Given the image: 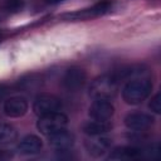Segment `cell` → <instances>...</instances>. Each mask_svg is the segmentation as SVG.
I'll use <instances>...</instances> for the list:
<instances>
[{
	"label": "cell",
	"mask_w": 161,
	"mask_h": 161,
	"mask_svg": "<svg viewBox=\"0 0 161 161\" xmlns=\"http://www.w3.org/2000/svg\"><path fill=\"white\" fill-rule=\"evenodd\" d=\"M148 108L155 113H160L161 112V94L160 93H156L151 98V101L148 103Z\"/></svg>",
	"instance_id": "cell-17"
},
{
	"label": "cell",
	"mask_w": 161,
	"mask_h": 161,
	"mask_svg": "<svg viewBox=\"0 0 161 161\" xmlns=\"http://www.w3.org/2000/svg\"><path fill=\"white\" fill-rule=\"evenodd\" d=\"M118 79L112 74H103L94 78L89 86L88 93L93 99H113L118 93Z\"/></svg>",
	"instance_id": "cell-1"
},
{
	"label": "cell",
	"mask_w": 161,
	"mask_h": 161,
	"mask_svg": "<svg viewBox=\"0 0 161 161\" xmlns=\"http://www.w3.org/2000/svg\"><path fill=\"white\" fill-rule=\"evenodd\" d=\"M112 9V3L108 0H103L99 1L87 9H82V10H77L73 13H68L62 15V19L65 20H72V21H79V20H89L93 18H98L102 16L104 14H107L109 10Z\"/></svg>",
	"instance_id": "cell-4"
},
{
	"label": "cell",
	"mask_w": 161,
	"mask_h": 161,
	"mask_svg": "<svg viewBox=\"0 0 161 161\" xmlns=\"http://www.w3.org/2000/svg\"><path fill=\"white\" fill-rule=\"evenodd\" d=\"M29 109V103L25 97L21 96H14L8 98L4 102L3 111L4 113L10 118H19L23 117Z\"/></svg>",
	"instance_id": "cell-9"
},
{
	"label": "cell",
	"mask_w": 161,
	"mask_h": 161,
	"mask_svg": "<svg viewBox=\"0 0 161 161\" xmlns=\"http://www.w3.org/2000/svg\"><path fill=\"white\" fill-rule=\"evenodd\" d=\"M1 40H3V33H1V30H0V43H1Z\"/></svg>",
	"instance_id": "cell-20"
},
{
	"label": "cell",
	"mask_w": 161,
	"mask_h": 161,
	"mask_svg": "<svg viewBox=\"0 0 161 161\" xmlns=\"http://www.w3.org/2000/svg\"><path fill=\"white\" fill-rule=\"evenodd\" d=\"M151 91L152 82L150 78H135L122 88V98L127 104H140L151 94Z\"/></svg>",
	"instance_id": "cell-2"
},
{
	"label": "cell",
	"mask_w": 161,
	"mask_h": 161,
	"mask_svg": "<svg viewBox=\"0 0 161 161\" xmlns=\"http://www.w3.org/2000/svg\"><path fill=\"white\" fill-rule=\"evenodd\" d=\"M112 130V122L109 119L102 121V119H93V121H87L82 126V131L87 136H98V135H104Z\"/></svg>",
	"instance_id": "cell-14"
},
{
	"label": "cell",
	"mask_w": 161,
	"mask_h": 161,
	"mask_svg": "<svg viewBox=\"0 0 161 161\" xmlns=\"http://www.w3.org/2000/svg\"><path fill=\"white\" fill-rule=\"evenodd\" d=\"M11 157V153L8 152L6 150H0V160L3 158H10Z\"/></svg>",
	"instance_id": "cell-18"
},
{
	"label": "cell",
	"mask_w": 161,
	"mask_h": 161,
	"mask_svg": "<svg viewBox=\"0 0 161 161\" xmlns=\"http://www.w3.org/2000/svg\"><path fill=\"white\" fill-rule=\"evenodd\" d=\"M42 148H43V141L40 137L35 135H28L23 137L16 146V151L20 155H34L40 152Z\"/></svg>",
	"instance_id": "cell-13"
},
{
	"label": "cell",
	"mask_w": 161,
	"mask_h": 161,
	"mask_svg": "<svg viewBox=\"0 0 161 161\" xmlns=\"http://www.w3.org/2000/svg\"><path fill=\"white\" fill-rule=\"evenodd\" d=\"M152 150H143L140 147H135V146H119V147H114L109 156L108 160H117V161H125V160H136L140 157H143L145 155H147L148 157L151 156Z\"/></svg>",
	"instance_id": "cell-7"
},
{
	"label": "cell",
	"mask_w": 161,
	"mask_h": 161,
	"mask_svg": "<svg viewBox=\"0 0 161 161\" xmlns=\"http://www.w3.org/2000/svg\"><path fill=\"white\" fill-rule=\"evenodd\" d=\"M155 118L145 112H132L125 117V126L132 131H145L153 125Z\"/></svg>",
	"instance_id": "cell-10"
},
{
	"label": "cell",
	"mask_w": 161,
	"mask_h": 161,
	"mask_svg": "<svg viewBox=\"0 0 161 161\" xmlns=\"http://www.w3.org/2000/svg\"><path fill=\"white\" fill-rule=\"evenodd\" d=\"M114 113V107L111 101L107 99H94L88 109V114L92 119H111Z\"/></svg>",
	"instance_id": "cell-12"
},
{
	"label": "cell",
	"mask_w": 161,
	"mask_h": 161,
	"mask_svg": "<svg viewBox=\"0 0 161 161\" xmlns=\"http://www.w3.org/2000/svg\"><path fill=\"white\" fill-rule=\"evenodd\" d=\"M18 138V131L9 123H0V145H9Z\"/></svg>",
	"instance_id": "cell-15"
},
{
	"label": "cell",
	"mask_w": 161,
	"mask_h": 161,
	"mask_svg": "<svg viewBox=\"0 0 161 161\" xmlns=\"http://www.w3.org/2000/svg\"><path fill=\"white\" fill-rule=\"evenodd\" d=\"M48 138H49V141H48L49 145L57 151H68V150H70L74 145V141H75L74 135L70 131L65 130V128L49 135Z\"/></svg>",
	"instance_id": "cell-11"
},
{
	"label": "cell",
	"mask_w": 161,
	"mask_h": 161,
	"mask_svg": "<svg viewBox=\"0 0 161 161\" xmlns=\"http://www.w3.org/2000/svg\"><path fill=\"white\" fill-rule=\"evenodd\" d=\"M60 1H63V0H47L48 4H58V3H60Z\"/></svg>",
	"instance_id": "cell-19"
},
{
	"label": "cell",
	"mask_w": 161,
	"mask_h": 161,
	"mask_svg": "<svg viewBox=\"0 0 161 161\" xmlns=\"http://www.w3.org/2000/svg\"><path fill=\"white\" fill-rule=\"evenodd\" d=\"M87 82L86 70L79 67H70L65 70L62 78V86L68 92H78L80 91Z\"/></svg>",
	"instance_id": "cell-6"
},
{
	"label": "cell",
	"mask_w": 161,
	"mask_h": 161,
	"mask_svg": "<svg viewBox=\"0 0 161 161\" xmlns=\"http://www.w3.org/2000/svg\"><path fill=\"white\" fill-rule=\"evenodd\" d=\"M24 8V0H0V10L8 14L19 13Z\"/></svg>",
	"instance_id": "cell-16"
},
{
	"label": "cell",
	"mask_w": 161,
	"mask_h": 161,
	"mask_svg": "<svg viewBox=\"0 0 161 161\" xmlns=\"http://www.w3.org/2000/svg\"><path fill=\"white\" fill-rule=\"evenodd\" d=\"M63 108V102L59 97L50 93L38 94L33 102V112L36 116H43L47 113L57 112Z\"/></svg>",
	"instance_id": "cell-5"
},
{
	"label": "cell",
	"mask_w": 161,
	"mask_h": 161,
	"mask_svg": "<svg viewBox=\"0 0 161 161\" xmlns=\"http://www.w3.org/2000/svg\"><path fill=\"white\" fill-rule=\"evenodd\" d=\"M111 145H112V140L103 135L88 136V138H86V141H84V147H86L87 152L93 157L103 156L109 150Z\"/></svg>",
	"instance_id": "cell-8"
},
{
	"label": "cell",
	"mask_w": 161,
	"mask_h": 161,
	"mask_svg": "<svg viewBox=\"0 0 161 161\" xmlns=\"http://www.w3.org/2000/svg\"><path fill=\"white\" fill-rule=\"evenodd\" d=\"M67 125H68V117L60 111H57L39 116V119L36 122V128L40 133L49 136L54 132L65 128Z\"/></svg>",
	"instance_id": "cell-3"
}]
</instances>
